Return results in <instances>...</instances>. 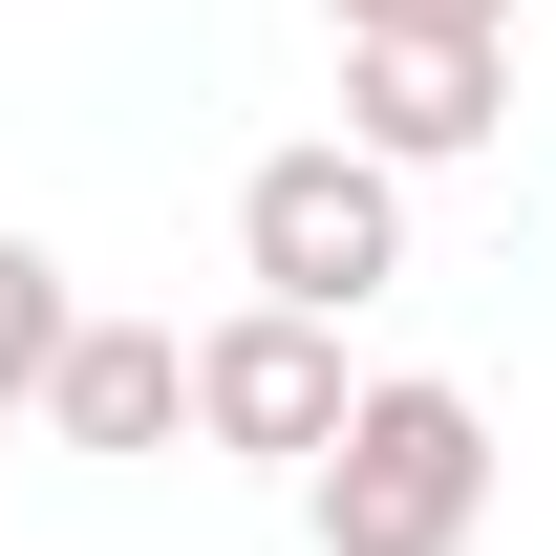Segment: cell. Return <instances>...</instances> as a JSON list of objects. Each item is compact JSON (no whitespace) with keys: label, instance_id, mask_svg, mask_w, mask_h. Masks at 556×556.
Listing matches in <instances>:
<instances>
[{"label":"cell","instance_id":"obj_4","mask_svg":"<svg viewBox=\"0 0 556 556\" xmlns=\"http://www.w3.org/2000/svg\"><path fill=\"white\" fill-rule=\"evenodd\" d=\"M514 129V43H343V150L386 172H450V150Z\"/></svg>","mask_w":556,"mask_h":556},{"label":"cell","instance_id":"obj_1","mask_svg":"<svg viewBox=\"0 0 556 556\" xmlns=\"http://www.w3.org/2000/svg\"><path fill=\"white\" fill-rule=\"evenodd\" d=\"M300 514H321V556H471L492 535V407L450 364H386L343 407V450L300 471Z\"/></svg>","mask_w":556,"mask_h":556},{"label":"cell","instance_id":"obj_6","mask_svg":"<svg viewBox=\"0 0 556 556\" xmlns=\"http://www.w3.org/2000/svg\"><path fill=\"white\" fill-rule=\"evenodd\" d=\"M65 343H86L65 257H43V236H0V407H43V386H65Z\"/></svg>","mask_w":556,"mask_h":556},{"label":"cell","instance_id":"obj_5","mask_svg":"<svg viewBox=\"0 0 556 556\" xmlns=\"http://www.w3.org/2000/svg\"><path fill=\"white\" fill-rule=\"evenodd\" d=\"M43 428H65V450H172V428H193V343H172V321H86L65 386H43Z\"/></svg>","mask_w":556,"mask_h":556},{"label":"cell","instance_id":"obj_7","mask_svg":"<svg viewBox=\"0 0 556 556\" xmlns=\"http://www.w3.org/2000/svg\"><path fill=\"white\" fill-rule=\"evenodd\" d=\"M343 43H514V0H321Z\"/></svg>","mask_w":556,"mask_h":556},{"label":"cell","instance_id":"obj_2","mask_svg":"<svg viewBox=\"0 0 556 556\" xmlns=\"http://www.w3.org/2000/svg\"><path fill=\"white\" fill-rule=\"evenodd\" d=\"M236 278H257L278 321L386 300V278H407V172H386V150H343V129L257 150V172H236Z\"/></svg>","mask_w":556,"mask_h":556},{"label":"cell","instance_id":"obj_3","mask_svg":"<svg viewBox=\"0 0 556 556\" xmlns=\"http://www.w3.org/2000/svg\"><path fill=\"white\" fill-rule=\"evenodd\" d=\"M343 321H278V300H236V321H214L193 343V428L214 450H257V471H321V450H343Z\"/></svg>","mask_w":556,"mask_h":556}]
</instances>
